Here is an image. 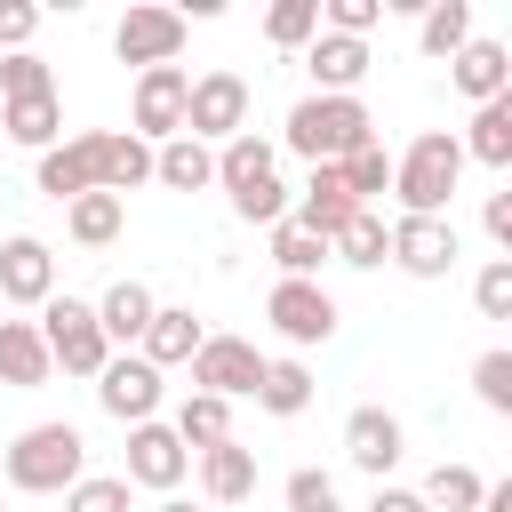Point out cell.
Returning a JSON list of instances; mask_svg holds the SVG:
<instances>
[{
	"label": "cell",
	"mask_w": 512,
	"mask_h": 512,
	"mask_svg": "<svg viewBox=\"0 0 512 512\" xmlns=\"http://www.w3.org/2000/svg\"><path fill=\"white\" fill-rule=\"evenodd\" d=\"M64 512H128V480H72L64 488Z\"/></svg>",
	"instance_id": "7bdbcfd3"
},
{
	"label": "cell",
	"mask_w": 512,
	"mask_h": 512,
	"mask_svg": "<svg viewBox=\"0 0 512 512\" xmlns=\"http://www.w3.org/2000/svg\"><path fill=\"white\" fill-rule=\"evenodd\" d=\"M184 368H192V392H208V400H256V384H264V352L248 336H200V352Z\"/></svg>",
	"instance_id": "5b68a950"
},
{
	"label": "cell",
	"mask_w": 512,
	"mask_h": 512,
	"mask_svg": "<svg viewBox=\"0 0 512 512\" xmlns=\"http://www.w3.org/2000/svg\"><path fill=\"white\" fill-rule=\"evenodd\" d=\"M0 96H8V104H24V96H56V88H48V64H40L32 48L0 56Z\"/></svg>",
	"instance_id": "f35d334b"
},
{
	"label": "cell",
	"mask_w": 512,
	"mask_h": 512,
	"mask_svg": "<svg viewBox=\"0 0 512 512\" xmlns=\"http://www.w3.org/2000/svg\"><path fill=\"white\" fill-rule=\"evenodd\" d=\"M0 296H8V304H48V296H56V256H48V240L16 232V240L0 248Z\"/></svg>",
	"instance_id": "5bb4252c"
},
{
	"label": "cell",
	"mask_w": 512,
	"mask_h": 512,
	"mask_svg": "<svg viewBox=\"0 0 512 512\" xmlns=\"http://www.w3.org/2000/svg\"><path fill=\"white\" fill-rule=\"evenodd\" d=\"M256 408H272V416H304V408H312V368H304V360H264Z\"/></svg>",
	"instance_id": "f546056e"
},
{
	"label": "cell",
	"mask_w": 512,
	"mask_h": 512,
	"mask_svg": "<svg viewBox=\"0 0 512 512\" xmlns=\"http://www.w3.org/2000/svg\"><path fill=\"white\" fill-rule=\"evenodd\" d=\"M40 192H48V200H64V208H72L80 192H96V184H88V144H80V136L40 152Z\"/></svg>",
	"instance_id": "83f0119b"
},
{
	"label": "cell",
	"mask_w": 512,
	"mask_h": 512,
	"mask_svg": "<svg viewBox=\"0 0 512 512\" xmlns=\"http://www.w3.org/2000/svg\"><path fill=\"white\" fill-rule=\"evenodd\" d=\"M336 176H344V192L368 208L376 192H392V152H384V144H360L352 160H336Z\"/></svg>",
	"instance_id": "d590c367"
},
{
	"label": "cell",
	"mask_w": 512,
	"mask_h": 512,
	"mask_svg": "<svg viewBox=\"0 0 512 512\" xmlns=\"http://www.w3.org/2000/svg\"><path fill=\"white\" fill-rule=\"evenodd\" d=\"M32 32H40V8H32V0H0V48L16 56Z\"/></svg>",
	"instance_id": "ee69618b"
},
{
	"label": "cell",
	"mask_w": 512,
	"mask_h": 512,
	"mask_svg": "<svg viewBox=\"0 0 512 512\" xmlns=\"http://www.w3.org/2000/svg\"><path fill=\"white\" fill-rule=\"evenodd\" d=\"M480 512H512V480H496V488L480 496Z\"/></svg>",
	"instance_id": "7dc6e473"
},
{
	"label": "cell",
	"mask_w": 512,
	"mask_h": 512,
	"mask_svg": "<svg viewBox=\"0 0 512 512\" xmlns=\"http://www.w3.org/2000/svg\"><path fill=\"white\" fill-rule=\"evenodd\" d=\"M96 400H104V416H120V424H152V408H160V368L136 360V352H112L104 376H96Z\"/></svg>",
	"instance_id": "7c38bea8"
},
{
	"label": "cell",
	"mask_w": 512,
	"mask_h": 512,
	"mask_svg": "<svg viewBox=\"0 0 512 512\" xmlns=\"http://www.w3.org/2000/svg\"><path fill=\"white\" fill-rule=\"evenodd\" d=\"M232 216H240V224H280V216H288V184H280V176L240 184V192H232Z\"/></svg>",
	"instance_id": "8d00e7d4"
},
{
	"label": "cell",
	"mask_w": 512,
	"mask_h": 512,
	"mask_svg": "<svg viewBox=\"0 0 512 512\" xmlns=\"http://www.w3.org/2000/svg\"><path fill=\"white\" fill-rule=\"evenodd\" d=\"M264 320H272L288 344H328V336H336V296H328L320 280H280V288L264 296Z\"/></svg>",
	"instance_id": "30bf717a"
},
{
	"label": "cell",
	"mask_w": 512,
	"mask_h": 512,
	"mask_svg": "<svg viewBox=\"0 0 512 512\" xmlns=\"http://www.w3.org/2000/svg\"><path fill=\"white\" fill-rule=\"evenodd\" d=\"M480 224H488L496 248H512V192H488V216H480Z\"/></svg>",
	"instance_id": "f6af8a7d"
},
{
	"label": "cell",
	"mask_w": 512,
	"mask_h": 512,
	"mask_svg": "<svg viewBox=\"0 0 512 512\" xmlns=\"http://www.w3.org/2000/svg\"><path fill=\"white\" fill-rule=\"evenodd\" d=\"M176 48H184V8H128L120 32H112V56L136 64V72L176 64Z\"/></svg>",
	"instance_id": "8fae6325"
},
{
	"label": "cell",
	"mask_w": 512,
	"mask_h": 512,
	"mask_svg": "<svg viewBox=\"0 0 512 512\" xmlns=\"http://www.w3.org/2000/svg\"><path fill=\"white\" fill-rule=\"evenodd\" d=\"M472 304H480V320H512V256H488V264H480Z\"/></svg>",
	"instance_id": "ab89813d"
},
{
	"label": "cell",
	"mask_w": 512,
	"mask_h": 512,
	"mask_svg": "<svg viewBox=\"0 0 512 512\" xmlns=\"http://www.w3.org/2000/svg\"><path fill=\"white\" fill-rule=\"evenodd\" d=\"M120 216H128V200H112V192H80V200L64 208V224H72L80 248H112V240H120Z\"/></svg>",
	"instance_id": "f1b7e54d"
},
{
	"label": "cell",
	"mask_w": 512,
	"mask_h": 512,
	"mask_svg": "<svg viewBox=\"0 0 512 512\" xmlns=\"http://www.w3.org/2000/svg\"><path fill=\"white\" fill-rule=\"evenodd\" d=\"M184 96H192V72H184V64L136 72V128H128V136H144V144L184 136Z\"/></svg>",
	"instance_id": "9c48e42d"
},
{
	"label": "cell",
	"mask_w": 512,
	"mask_h": 512,
	"mask_svg": "<svg viewBox=\"0 0 512 512\" xmlns=\"http://www.w3.org/2000/svg\"><path fill=\"white\" fill-rule=\"evenodd\" d=\"M248 128V80L240 72H200L184 96V136L192 144H232Z\"/></svg>",
	"instance_id": "8992f818"
},
{
	"label": "cell",
	"mask_w": 512,
	"mask_h": 512,
	"mask_svg": "<svg viewBox=\"0 0 512 512\" xmlns=\"http://www.w3.org/2000/svg\"><path fill=\"white\" fill-rule=\"evenodd\" d=\"M456 144H464V160H480V168H512V96L480 104V112H472V136H456Z\"/></svg>",
	"instance_id": "cb8c5ba5"
},
{
	"label": "cell",
	"mask_w": 512,
	"mask_h": 512,
	"mask_svg": "<svg viewBox=\"0 0 512 512\" xmlns=\"http://www.w3.org/2000/svg\"><path fill=\"white\" fill-rule=\"evenodd\" d=\"M384 256H392L408 280H448V272H456V256H464V240H456V224H448V216H400V224H392V240H384Z\"/></svg>",
	"instance_id": "52a82bcc"
},
{
	"label": "cell",
	"mask_w": 512,
	"mask_h": 512,
	"mask_svg": "<svg viewBox=\"0 0 512 512\" xmlns=\"http://www.w3.org/2000/svg\"><path fill=\"white\" fill-rule=\"evenodd\" d=\"M304 72L320 80L312 96H352V88L368 80V40H344V32H312V48H304Z\"/></svg>",
	"instance_id": "2e32d148"
},
{
	"label": "cell",
	"mask_w": 512,
	"mask_h": 512,
	"mask_svg": "<svg viewBox=\"0 0 512 512\" xmlns=\"http://www.w3.org/2000/svg\"><path fill=\"white\" fill-rule=\"evenodd\" d=\"M416 496H424V512H480L488 480H480L472 464H432V480H424Z\"/></svg>",
	"instance_id": "4dcf8cb0"
},
{
	"label": "cell",
	"mask_w": 512,
	"mask_h": 512,
	"mask_svg": "<svg viewBox=\"0 0 512 512\" xmlns=\"http://www.w3.org/2000/svg\"><path fill=\"white\" fill-rule=\"evenodd\" d=\"M312 32H320V0H272L264 8V40L272 48H312Z\"/></svg>",
	"instance_id": "e575fe53"
},
{
	"label": "cell",
	"mask_w": 512,
	"mask_h": 512,
	"mask_svg": "<svg viewBox=\"0 0 512 512\" xmlns=\"http://www.w3.org/2000/svg\"><path fill=\"white\" fill-rule=\"evenodd\" d=\"M192 472V448L168 424H128V488H176Z\"/></svg>",
	"instance_id": "4fadbf2b"
},
{
	"label": "cell",
	"mask_w": 512,
	"mask_h": 512,
	"mask_svg": "<svg viewBox=\"0 0 512 512\" xmlns=\"http://www.w3.org/2000/svg\"><path fill=\"white\" fill-rule=\"evenodd\" d=\"M200 352V320L184 312V304H152V328L136 336V360H152V368H184Z\"/></svg>",
	"instance_id": "d6986e66"
},
{
	"label": "cell",
	"mask_w": 512,
	"mask_h": 512,
	"mask_svg": "<svg viewBox=\"0 0 512 512\" xmlns=\"http://www.w3.org/2000/svg\"><path fill=\"white\" fill-rule=\"evenodd\" d=\"M192 456L200 448H216V440H232V400H208V392H184V408H176V424H168Z\"/></svg>",
	"instance_id": "484cf974"
},
{
	"label": "cell",
	"mask_w": 512,
	"mask_h": 512,
	"mask_svg": "<svg viewBox=\"0 0 512 512\" xmlns=\"http://www.w3.org/2000/svg\"><path fill=\"white\" fill-rule=\"evenodd\" d=\"M288 512H344V504H336V480H328L320 464L288 472Z\"/></svg>",
	"instance_id": "b9f144b4"
},
{
	"label": "cell",
	"mask_w": 512,
	"mask_h": 512,
	"mask_svg": "<svg viewBox=\"0 0 512 512\" xmlns=\"http://www.w3.org/2000/svg\"><path fill=\"white\" fill-rule=\"evenodd\" d=\"M0 512H8V504H0Z\"/></svg>",
	"instance_id": "681fc988"
},
{
	"label": "cell",
	"mask_w": 512,
	"mask_h": 512,
	"mask_svg": "<svg viewBox=\"0 0 512 512\" xmlns=\"http://www.w3.org/2000/svg\"><path fill=\"white\" fill-rule=\"evenodd\" d=\"M320 256H328V240H320V232H304L296 216H280V224H272V264H280V280H312V272H320Z\"/></svg>",
	"instance_id": "d6a6232c"
},
{
	"label": "cell",
	"mask_w": 512,
	"mask_h": 512,
	"mask_svg": "<svg viewBox=\"0 0 512 512\" xmlns=\"http://www.w3.org/2000/svg\"><path fill=\"white\" fill-rule=\"evenodd\" d=\"M456 176H464V144H456L448 128H424V136L392 160V200H400V216H448Z\"/></svg>",
	"instance_id": "7a4b0ae2"
},
{
	"label": "cell",
	"mask_w": 512,
	"mask_h": 512,
	"mask_svg": "<svg viewBox=\"0 0 512 512\" xmlns=\"http://www.w3.org/2000/svg\"><path fill=\"white\" fill-rule=\"evenodd\" d=\"M400 440H408V432H400L392 408H352V416H344V456H352L360 472H376V488H384V472L400 464Z\"/></svg>",
	"instance_id": "9a60e30c"
},
{
	"label": "cell",
	"mask_w": 512,
	"mask_h": 512,
	"mask_svg": "<svg viewBox=\"0 0 512 512\" xmlns=\"http://www.w3.org/2000/svg\"><path fill=\"white\" fill-rule=\"evenodd\" d=\"M160 512H200V504H184V496H168V504H160Z\"/></svg>",
	"instance_id": "c3c4849f"
},
{
	"label": "cell",
	"mask_w": 512,
	"mask_h": 512,
	"mask_svg": "<svg viewBox=\"0 0 512 512\" xmlns=\"http://www.w3.org/2000/svg\"><path fill=\"white\" fill-rule=\"evenodd\" d=\"M416 40H424V56H440V64H448V56L472 40V0H424Z\"/></svg>",
	"instance_id": "4316f807"
},
{
	"label": "cell",
	"mask_w": 512,
	"mask_h": 512,
	"mask_svg": "<svg viewBox=\"0 0 512 512\" xmlns=\"http://www.w3.org/2000/svg\"><path fill=\"white\" fill-rule=\"evenodd\" d=\"M288 216H296L304 232H320V240H336V232H344V224L360 216V200L344 192V176H336V168H312V184H304V200H296Z\"/></svg>",
	"instance_id": "ac0fdd59"
},
{
	"label": "cell",
	"mask_w": 512,
	"mask_h": 512,
	"mask_svg": "<svg viewBox=\"0 0 512 512\" xmlns=\"http://www.w3.org/2000/svg\"><path fill=\"white\" fill-rule=\"evenodd\" d=\"M56 368H48V344L32 320H0V384L8 392H40Z\"/></svg>",
	"instance_id": "44dd1931"
},
{
	"label": "cell",
	"mask_w": 512,
	"mask_h": 512,
	"mask_svg": "<svg viewBox=\"0 0 512 512\" xmlns=\"http://www.w3.org/2000/svg\"><path fill=\"white\" fill-rule=\"evenodd\" d=\"M200 488H208V504H248L256 496V448H240V440L200 448Z\"/></svg>",
	"instance_id": "ffe728a7"
},
{
	"label": "cell",
	"mask_w": 512,
	"mask_h": 512,
	"mask_svg": "<svg viewBox=\"0 0 512 512\" xmlns=\"http://www.w3.org/2000/svg\"><path fill=\"white\" fill-rule=\"evenodd\" d=\"M472 392H480V408L512 416V352H480L472 360Z\"/></svg>",
	"instance_id": "60d3db41"
},
{
	"label": "cell",
	"mask_w": 512,
	"mask_h": 512,
	"mask_svg": "<svg viewBox=\"0 0 512 512\" xmlns=\"http://www.w3.org/2000/svg\"><path fill=\"white\" fill-rule=\"evenodd\" d=\"M80 144H88V184H96V192L128 200L136 184H152V144H144V136H128V128H88Z\"/></svg>",
	"instance_id": "ba28073f"
},
{
	"label": "cell",
	"mask_w": 512,
	"mask_h": 512,
	"mask_svg": "<svg viewBox=\"0 0 512 512\" xmlns=\"http://www.w3.org/2000/svg\"><path fill=\"white\" fill-rule=\"evenodd\" d=\"M32 328H40V344H48V368H64V376H104L112 344H104V328H96V304H80V296H48Z\"/></svg>",
	"instance_id": "277c9868"
},
{
	"label": "cell",
	"mask_w": 512,
	"mask_h": 512,
	"mask_svg": "<svg viewBox=\"0 0 512 512\" xmlns=\"http://www.w3.org/2000/svg\"><path fill=\"white\" fill-rule=\"evenodd\" d=\"M152 176L168 192H200V184H216V152L192 136H168V144H152Z\"/></svg>",
	"instance_id": "603a6c76"
},
{
	"label": "cell",
	"mask_w": 512,
	"mask_h": 512,
	"mask_svg": "<svg viewBox=\"0 0 512 512\" xmlns=\"http://www.w3.org/2000/svg\"><path fill=\"white\" fill-rule=\"evenodd\" d=\"M280 144H288V152H304L312 168H336V160H352L360 144H376V120H368V104H360V96H304V104L288 112Z\"/></svg>",
	"instance_id": "6da1fadb"
},
{
	"label": "cell",
	"mask_w": 512,
	"mask_h": 512,
	"mask_svg": "<svg viewBox=\"0 0 512 512\" xmlns=\"http://www.w3.org/2000/svg\"><path fill=\"white\" fill-rule=\"evenodd\" d=\"M384 24V0H320V32H344V40H368Z\"/></svg>",
	"instance_id": "74e56055"
},
{
	"label": "cell",
	"mask_w": 512,
	"mask_h": 512,
	"mask_svg": "<svg viewBox=\"0 0 512 512\" xmlns=\"http://www.w3.org/2000/svg\"><path fill=\"white\" fill-rule=\"evenodd\" d=\"M368 512H424V496H416V488H376Z\"/></svg>",
	"instance_id": "bcb514c9"
},
{
	"label": "cell",
	"mask_w": 512,
	"mask_h": 512,
	"mask_svg": "<svg viewBox=\"0 0 512 512\" xmlns=\"http://www.w3.org/2000/svg\"><path fill=\"white\" fill-rule=\"evenodd\" d=\"M256 176H272V144H264L256 128H240L232 144H216V184H224V192H240V184H256Z\"/></svg>",
	"instance_id": "1f68e13d"
},
{
	"label": "cell",
	"mask_w": 512,
	"mask_h": 512,
	"mask_svg": "<svg viewBox=\"0 0 512 512\" xmlns=\"http://www.w3.org/2000/svg\"><path fill=\"white\" fill-rule=\"evenodd\" d=\"M0 128H8V144H24V152H48V144H56V128H64V104H56V96L0 104Z\"/></svg>",
	"instance_id": "d4e9b609"
},
{
	"label": "cell",
	"mask_w": 512,
	"mask_h": 512,
	"mask_svg": "<svg viewBox=\"0 0 512 512\" xmlns=\"http://www.w3.org/2000/svg\"><path fill=\"white\" fill-rule=\"evenodd\" d=\"M448 72H456V88H464L472 104H496V96H512V56H504L496 40H464V48L448 56Z\"/></svg>",
	"instance_id": "e0dca14e"
},
{
	"label": "cell",
	"mask_w": 512,
	"mask_h": 512,
	"mask_svg": "<svg viewBox=\"0 0 512 512\" xmlns=\"http://www.w3.org/2000/svg\"><path fill=\"white\" fill-rule=\"evenodd\" d=\"M80 464H88V440H80L72 424H32V432H16V448H8V488H16V496H64V488L80 480Z\"/></svg>",
	"instance_id": "3957f363"
},
{
	"label": "cell",
	"mask_w": 512,
	"mask_h": 512,
	"mask_svg": "<svg viewBox=\"0 0 512 512\" xmlns=\"http://www.w3.org/2000/svg\"><path fill=\"white\" fill-rule=\"evenodd\" d=\"M384 240H392V224H384L376 208H360V216H352V224H344V232L328 240V256H344V264L376 272V264H384Z\"/></svg>",
	"instance_id": "836d02e7"
},
{
	"label": "cell",
	"mask_w": 512,
	"mask_h": 512,
	"mask_svg": "<svg viewBox=\"0 0 512 512\" xmlns=\"http://www.w3.org/2000/svg\"><path fill=\"white\" fill-rule=\"evenodd\" d=\"M96 328H104V344H136L152 328V288L144 280H112L96 296Z\"/></svg>",
	"instance_id": "7402d4cb"
}]
</instances>
